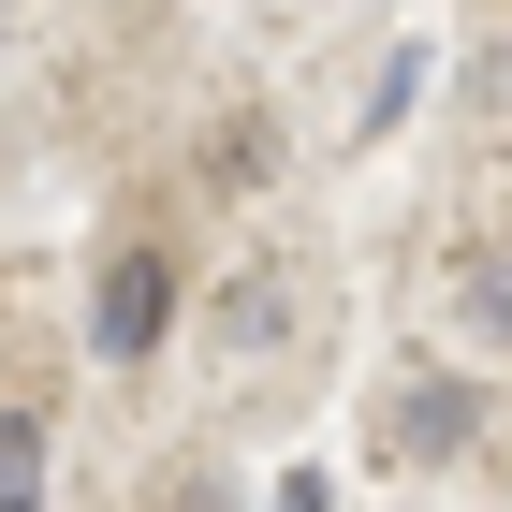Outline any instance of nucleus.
Segmentation results:
<instances>
[{"label": "nucleus", "instance_id": "nucleus-3", "mask_svg": "<svg viewBox=\"0 0 512 512\" xmlns=\"http://www.w3.org/2000/svg\"><path fill=\"white\" fill-rule=\"evenodd\" d=\"M30 483H44V425H30V410H0V498H30Z\"/></svg>", "mask_w": 512, "mask_h": 512}, {"label": "nucleus", "instance_id": "nucleus-2", "mask_svg": "<svg viewBox=\"0 0 512 512\" xmlns=\"http://www.w3.org/2000/svg\"><path fill=\"white\" fill-rule=\"evenodd\" d=\"M395 454H454V439H469V395H454V381H425V395H395Z\"/></svg>", "mask_w": 512, "mask_h": 512}, {"label": "nucleus", "instance_id": "nucleus-1", "mask_svg": "<svg viewBox=\"0 0 512 512\" xmlns=\"http://www.w3.org/2000/svg\"><path fill=\"white\" fill-rule=\"evenodd\" d=\"M161 322H176V264H161V249H118V264H103V308H88L103 366H147Z\"/></svg>", "mask_w": 512, "mask_h": 512}]
</instances>
